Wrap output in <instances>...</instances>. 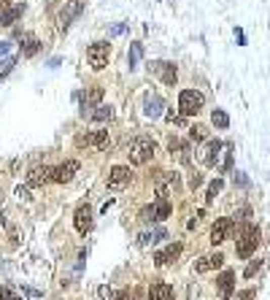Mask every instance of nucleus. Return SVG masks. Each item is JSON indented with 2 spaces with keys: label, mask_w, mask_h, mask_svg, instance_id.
<instances>
[{
  "label": "nucleus",
  "mask_w": 270,
  "mask_h": 300,
  "mask_svg": "<svg viewBox=\"0 0 270 300\" xmlns=\"http://www.w3.org/2000/svg\"><path fill=\"white\" fill-rule=\"evenodd\" d=\"M111 116H114V108H111V106H95V111L89 114V119H95V122H108Z\"/></svg>",
  "instance_id": "nucleus-23"
},
{
  "label": "nucleus",
  "mask_w": 270,
  "mask_h": 300,
  "mask_svg": "<svg viewBox=\"0 0 270 300\" xmlns=\"http://www.w3.org/2000/svg\"><path fill=\"white\" fill-rule=\"evenodd\" d=\"M189 138L200 144V141H205V138H208V130H205L203 124H195V127H189Z\"/></svg>",
  "instance_id": "nucleus-30"
},
{
  "label": "nucleus",
  "mask_w": 270,
  "mask_h": 300,
  "mask_svg": "<svg viewBox=\"0 0 270 300\" xmlns=\"http://www.w3.org/2000/svg\"><path fill=\"white\" fill-rule=\"evenodd\" d=\"M162 98L160 95H146V100H144V114L149 116V119H157V116H162Z\"/></svg>",
  "instance_id": "nucleus-19"
},
{
  "label": "nucleus",
  "mask_w": 270,
  "mask_h": 300,
  "mask_svg": "<svg viewBox=\"0 0 270 300\" xmlns=\"http://www.w3.org/2000/svg\"><path fill=\"white\" fill-rule=\"evenodd\" d=\"M76 173H78V162L68 160V162H62L60 168H54V181H57V184H68V181H73Z\"/></svg>",
  "instance_id": "nucleus-16"
},
{
  "label": "nucleus",
  "mask_w": 270,
  "mask_h": 300,
  "mask_svg": "<svg viewBox=\"0 0 270 300\" xmlns=\"http://www.w3.org/2000/svg\"><path fill=\"white\" fill-rule=\"evenodd\" d=\"M130 179H132V173H130L127 165H114L111 173H108V189H111V192H119L122 187L130 184Z\"/></svg>",
  "instance_id": "nucleus-6"
},
{
  "label": "nucleus",
  "mask_w": 270,
  "mask_h": 300,
  "mask_svg": "<svg viewBox=\"0 0 270 300\" xmlns=\"http://www.w3.org/2000/svg\"><path fill=\"white\" fill-rule=\"evenodd\" d=\"M108 57H111V44L106 41H95L86 46V60H89L92 70H103L108 65Z\"/></svg>",
  "instance_id": "nucleus-3"
},
{
  "label": "nucleus",
  "mask_w": 270,
  "mask_h": 300,
  "mask_svg": "<svg viewBox=\"0 0 270 300\" xmlns=\"http://www.w3.org/2000/svg\"><path fill=\"white\" fill-rule=\"evenodd\" d=\"M254 297H257V289H243L235 295V300H254Z\"/></svg>",
  "instance_id": "nucleus-37"
},
{
  "label": "nucleus",
  "mask_w": 270,
  "mask_h": 300,
  "mask_svg": "<svg viewBox=\"0 0 270 300\" xmlns=\"http://www.w3.org/2000/svg\"><path fill=\"white\" fill-rule=\"evenodd\" d=\"M178 254H181V243H170L165 251H157V254H154V265L165 268V265H170L173 260H178Z\"/></svg>",
  "instance_id": "nucleus-18"
},
{
  "label": "nucleus",
  "mask_w": 270,
  "mask_h": 300,
  "mask_svg": "<svg viewBox=\"0 0 270 300\" xmlns=\"http://www.w3.org/2000/svg\"><path fill=\"white\" fill-rule=\"evenodd\" d=\"M233 168V146H224V162H221V170Z\"/></svg>",
  "instance_id": "nucleus-34"
},
{
  "label": "nucleus",
  "mask_w": 270,
  "mask_h": 300,
  "mask_svg": "<svg viewBox=\"0 0 270 300\" xmlns=\"http://www.w3.org/2000/svg\"><path fill=\"white\" fill-rule=\"evenodd\" d=\"M144 57V44H132L130 46V70L138 68V60Z\"/></svg>",
  "instance_id": "nucleus-27"
},
{
  "label": "nucleus",
  "mask_w": 270,
  "mask_h": 300,
  "mask_svg": "<svg viewBox=\"0 0 270 300\" xmlns=\"http://www.w3.org/2000/svg\"><path fill=\"white\" fill-rule=\"evenodd\" d=\"M149 300H173V287L165 281H154L149 287Z\"/></svg>",
  "instance_id": "nucleus-20"
},
{
  "label": "nucleus",
  "mask_w": 270,
  "mask_h": 300,
  "mask_svg": "<svg viewBox=\"0 0 270 300\" xmlns=\"http://www.w3.org/2000/svg\"><path fill=\"white\" fill-rule=\"evenodd\" d=\"M81 11H84L81 0H65V6H62V11H60V30H62V33L70 27V22H73Z\"/></svg>",
  "instance_id": "nucleus-7"
},
{
  "label": "nucleus",
  "mask_w": 270,
  "mask_h": 300,
  "mask_svg": "<svg viewBox=\"0 0 270 300\" xmlns=\"http://www.w3.org/2000/svg\"><path fill=\"white\" fill-rule=\"evenodd\" d=\"M162 238H168V230L165 227H154V230H144L138 235V246L141 249H149V246H154V243H160Z\"/></svg>",
  "instance_id": "nucleus-15"
},
{
  "label": "nucleus",
  "mask_w": 270,
  "mask_h": 300,
  "mask_svg": "<svg viewBox=\"0 0 270 300\" xmlns=\"http://www.w3.org/2000/svg\"><path fill=\"white\" fill-rule=\"evenodd\" d=\"M9 6H11V0H0V14H3L6 9H9Z\"/></svg>",
  "instance_id": "nucleus-45"
},
{
  "label": "nucleus",
  "mask_w": 270,
  "mask_h": 300,
  "mask_svg": "<svg viewBox=\"0 0 270 300\" xmlns=\"http://www.w3.org/2000/svg\"><path fill=\"white\" fill-rule=\"evenodd\" d=\"M0 300H25V297H22V292H17L14 284H3L0 287Z\"/></svg>",
  "instance_id": "nucleus-25"
},
{
  "label": "nucleus",
  "mask_w": 270,
  "mask_h": 300,
  "mask_svg": "<svg viewBox=\"0 0 270 300\" xmlns=\"http://www.w3.org/2000/svg\"><path fill=\"white\" fill-rule=\"evenodd\" d=\"M122 33H127V25H124V22H119V25H114V27L108 30L111 38H116V35H122Z\"/></svg>",
  "instance_id": "nucleus-36"
},
{
  "label": "nucleus",
  "mask_w": 270,
  "mask_h": 300,
  "mask_svg": "<svg viewBox=\"0 0 270 300\" xmlns=\"http://www.w3.org/2000/svg\"><path fill=\"white\" fill-rule=\"evenodd\" d=\"M211 122L216 124L219 130H227V127H230V116H227V111H221V108H213V114H211Z\"/></svg>",
  "instance_id": "nucleus-24"
},
{
  "label": "nucleus",
  "mask_w": 270,
  "mask_h": 300,
  "mask_svg": "<svg viewBox=\"0 0 270 300\" xmlns=\"http://www.w3.org/2000/svg\"><path fill=\"white\" fill-rule=\"evenodd\" d=\"M98 297H100V300H116V292L103 284V287H98Z\"/></svg>",
  "instance_id": "nucleus-32"
},
{
  "label": "nucleus",
  "mask_w": 270,
  "mask_h": 300,
  "mask_svg": "<svg viewBox=\"0 0 270 300\" xmlns=\"http://www.w3.org/2000/svg\"><path fill=\"white\" fill-rule=\"evenodd\" d=\"M221 149H224V144H221V141H208V144H205L200 152H197V160H200L205 168H216V160H219Z\"/></svg>",
  "instance_id": "nucleus-5"
},
{
  "label": "nucleus",
  "mask_w": 270,
  "mask_h": 300,
  "mask_svg": "<svg viewBox=\"0 0 270 300\" xmlns=\"http://www.w3.org/2000/svg\"><path fill=\"white\" fill-rule=\"evenodd\" d=\"M116 300H138V295L130 289H124V292H116Z\"/></svg>",
  "instance_id": "nucleus-38"
},
{
  "label": "nucleus",
  "mask_w": 270,
  "mask_h": 300,
  "mask_svg": "<svg viewBox=\"0 0 270 300\" xmlns=\"http://www.w3.org/2000/svg\"><path fill=\"white\" fill-rule=\"evenodd\" d=\"M14 65H17V57H6V60H0V81H3V78L11 73Z\"/></svg>",
  "instance_id": "nucleus-29"
},
{
  "label": "nucleus",
  "mask_w": 270,
  "mask_h": 300,
  "mask_svg": "<svg viewBox=\"0 0 270 300\" xmlns=\"http://www.w3.org/2000/svg\"><path fill=\"white\" fill-rule=\"evenodd\" d=\"M46 181H54V168H49V165H35V168L27 173L30 187H43Z\"/></svg>",
  "instance_id": "nucleus-10"
},
{
  "label": "nucleus",
  "mask_w": 270,
  "mask_h": 300,
  "mask_svg": "<svg viewBox=\"0 0 270 300\" xmlns=\"http://www.w3.org/2000/svg\"><path fill=\"white\" fill-rule=\"evenodd\" d=\"M38 49H41V41H38L35 35H27V38H25V49H22V54H25V57H33V54H38Z\"/></svg>",
  "instance_id": "nucleus-26"
},
{
  "label": "nucleus",
  "mask_w": 270,
  "mask_h": 300,
  "mask_svg": "<svg viewBox=\"0 0 270 300\" xmlns=\"http://www.w3.org/2000/svg\"><path fill=\"white\" fill-rule=\"evenodd\" d=\"M73 225H76V230L86 235L92 230V208L89 206H78L76 208V217H73Z\"/></svg>",
  "instance_id": "nucleus-14"
},
{
  "label": "nucleus",
  "mask_w": 270,
  "mask_h": 300,
  "mask_svg": "<svg viewBox=\"0 0 270 300\" xmlns=\"http://www.w3.org/2000/svg\"><path fill=\"white\" fill-rule=\"evenodd\" d=\"M221 187H224V181H221V179H213L211 184H208V195H205V203H213V200H216V195L221 192Z\"/></svg>",
  "instance_id": "nucleus-28"
},
{
  "label": "nucleus",
  "mask_w": 270,
  "mask_h": 300,
  "mask_svg": "<svg viewBox=\"0 0 270 300\" xmlns=\"http://www.w3.org/2000/svg\"><path fill=\"white\" fill-rule=\"evenodd\" d=\"M25 292H27L30 297H38V295H41V292H38V289H33V287H25Z\"/></svg>",
  "instance_id": "nucleus-44"
},
{
  "label": "nucleus",
  "mask_w": 270,
  "mask_h": 300,
  "mask_svg": "<svg viewBox=\"0 0 270 300\" xmlns=\"http://www.w3.org/2000/svg\"><path fill=\"white\" fill-rule=\"evenodd\" d=\"M235 38H238V44H246V35H243V30H235Z\"/></svg>",
  "instance_id": "nucleus-43"
},
{
  "label": "nucleus",
  "mask_w": 270,
  "mask_h": 300,
  "mask_svg": "<svg viewBox=\"0 0 270 300\" xmlns=\"http://www.w3.org/2000/svg\"><path fill=\"white\" fill-rule=\"evenodd\" d=\"M235 184H241V187H249V179H246L243 173L238 170V173H235Z\"/></svg>",
  "instance_id": "nucleus-40"
},
{
  "label": "nucleus",
  "mask_w": 270,
  "mask_h": 300,
  "mask_svg": "<svg viewBox=\"0 0 270 300\" xmlns=\"http://www.w3.org/2000/svg\"><path fill=\"white\" fill-rule=\"evenodd\" d=\"M22 14H25V3H17V6H9L3 14H0V25L3 27H11L14 22H17Z\"/></svg>",
  "instance_id": "nucleus-21"
},
{
  "label": "nucleus",
  "mask_w": 270,
  "mask_h": 300,
  "mask_svg": "<svg viewBox=\"0 0 270 300\" xmlns=\"http://www.w3.org/2000/svg\"><path fill=\"white\" fill-rule=\"evenodd\" d=\"M230 233H233V219H216L213 227H211V243H213V246L224 243L230 238Z\"/></svg>",
  "instance_id": "nucleus-11"
},
{
  "label": "nucleus",
  "mask_w": 270,
  "mask_h": 300,
  "mask_svg": "<svg viewBox=\"0 0 270 300\" xmlns=\"http://www.w3.org/2000/svg\"><path fill=\"white\" fill-rule=\"evenodd\" d=\"M203 103H205V98L197 90H181L178 95V111L184 116H195L203 108Z\"/></svg>",
  "instance_id": "nucleus-4"
},
{
  "label": "nucleus",
  "mask_w": 270,
  "mask_h": 300,
  "mask_svg": "<svg viewBox=\"0 0 270 300\" xmlns=\"http://www.w3.org/2000/svg\"><path fill=\"white\" fill-rule=\"evenodd\" d=\"M17 195H19V200H30V192H27V187H19V189H17Z\"/></svg>",
  "instance_id": "nucleus-41"
},
{
  "label": "nucleus",
  "mask_w": 270,
  "mask_h": 300,
  "mask_svg": "<svg viewBox=\"0 0 270 300\" xmlns=\"http://www.w3.org/2000/svg\"><path fill=\"white\" fill-rule=\"evenodd\" d=\"M78 146H98V149H106L108 146V130H95V133H84V136L76 138Z\"/></svg>",
  "instance_id": "nucleus-13"
},
{
  "label": "nucleus",
  "mask_w": 270,
  "mask_h": 300,
  "mask_svg": "<svg viewBox=\"0 0 270 300\" xmlns=\"http://www.w3.org/2000/svg\"><path fill=\"white\" fill-rule=\"evenodd\" d=\"M76 98L81 100V116L86 119V116L92 114V108H95V106H98L100 100H103V87H92L89 92H78Z\"/></svg>",
  "instance_id": "nucleus-9"
},
{
  "label": "nucleus",
  "mask_w": 270,
  "mask_h": 300,
  "mask_svg": "<svg viewBox=\"0 0 270 300\" xmlns=\"http://www.w3.org/2000/svg\"><path fill=\"white\" fill-rule=\"evenodd\" d=\"M141 222H154V206H146L144 211H141Z\"/></svg>",
  "instance_id": "nucleus-35"
},
{
  "label": "nucleus",
  "mask_w": 270,
  "mask_h": 300,
  "mask_svg": "<svg viewBox=\"0 0 270 300\" xmlns=\"http://www.w3.org/2000/svg\"><path fill=\"white\" fill-rule=\"evenodd\" d=\"M259 246V227L257 225H246L238 230V246H235V254L241 260H249Z\"/></svg>",
  "instance_id": "nucleus-1"
},
{
  "label": "nucleus",
  "mask_w": 270,
  "mask_h": 300,
  "mask_svg": "<svg viewBox=\"0 0 270 300\" xmlns=\"http://www.w3.org/2000/svg\"><path fill=\"white\" fill-rule=\"evenodd\" d=\"M200 184H203V176H200V173H192V179H189V187L195 189V187H200Z\"/></svg>",
  "instance_id": "nucleus-39"
},
{
  "label": "nucleus",
  "mask_w": 270,
  "mask_h": 300,
  "mask_svg": "<svg viewBox=\"0 0 270 300\" xmlns=\"http://www.w3.org/2000/svg\"><path fill=\"white\" fill-rule=\"evenodd\" d=\"M168 149H170V154H178V157H187L184 152H187V144L184 141H178V138H170V144H168Z\"/></svg>",
  "instance_id": "nucleus-31"
},
{
  "label": "nucleus",
  "mask_w": 270,
  "mask_h": 300,
  "mask_svg": "<svg viewBox=\"0 0 270 300\" xmlns=\"http://www.w3.org/2000/svg\"><path fill=\"white\" fill-rule=\"evenodd\" d=\"M149 70H154V73L162 78V84H168V87H173V84H176V78H178V70H176V65H173V62L154 60L152 65H149Z\"/></svg>",
  "instance_id": "nucleus-8"
},
{
  "label": "nucleus",
  "mask_w": 270,
  "mask_h": 300,
  "mask_svg": "<svg viewBox=\"0 0 270 300\" xmlns=\"http://www.w3.org/2000/svg\"><path fill=\"white\" fill-rule=\"evenodd\" d=\"M216 287H219V297L221 300H230V297H233V289H235V273L233 271H224L216 279Z\"/></svg>",
  "instance_id": "nucleus-17"
},
{
  "label": "nucleus",
  "mask_w": 270,
  "mask_h": 300,
  "mask_svg": "<svg viewBox=\"0 0 270 300\" xmlns=\"http://www.w3.org/2000/svg\"><path fill=\"white\" fill-rule=\"evenodd\" d=\"M221 265H224V254H221V251H211V254L197 260L195 271L197 273H208V271H216V268H221Z\"/></svg>",
  "instance_id": "nucleus-12"
},
{
  "label": "nucleus",
  "mask_w": 270,
  "mask_h": 300,
  "mask_svg": "<svg viewBox=\"0 0 270 300\" xmlns=\"http://www.w3.org/2000/svg\"><path fill=\"white\" fill-rule=\"evenodd\" d=\"M9 49H11V44H9V41H0V57H3V54L9 52Z\"/></svg>",
  "instance_id": "nucleus-42"
},
{
  "label": "nucleus",
  "mask_w": 270,
  "mask_h": 300,
  "mask_svg": "<svg viewBox=\"0 0 270 300\" xmlns=\"http://www.w3.org/2000/svg\"><path fill=\"white\" fill-rule=\"evenodd\" d=\"M173 214V206L168 203V197H160V200L154 203V222H165Z\"/></svg>",
  "instance_id": "nucleus-22"
},
{
  "label": "nucleus",
  "mask_w": 270,
  "mask_h": 300,
  "mask_svg": "<svg viewBox=\"0 0 270 300\" xmlns=\"http://www.w3.org/2000/svg\"><path fill=\"white\" fill-rule=\"evenodd\" d=\"M259 268H262V260H251V263H249V265H246V271H243V276H246V279H251V276H254V273H257V271H259Z\"/></svg>",
  "instance_id": "nucleus-33"
},
{
  "label": "nucleus",
  "mask_w": 270,
  "mask_h": 300,
  "mask_svg": "<svg viewBox=\"0 0 270 300\" xmlns=\"http://www.w3.org/2000/svg\"><path fill=\"white\" fill-rule=\"evenodd\" d=\"M154 152H157V144H154V141L146 138V136H138V138L130 144V152H127V154H130V162H132V165H146V162L154 157Z\"/></svg>",
  "instance_id": "nucleus-2"
}]
</instances>
